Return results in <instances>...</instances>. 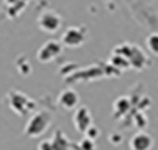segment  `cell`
Instances as JSON below:
<instances>
[{"label":"cell","mask_w":158,"mask_h":150,"mask_svg":"<svg viewBox=\"0 0 158 150\" xmlns=\"http://www.w3.org/2000/svg\"><path fill=\"white\" fill-rule=\"evenodd\" d=\"M6 103L9 106V109L17 113L19 116H25L28 113H31L32 110H35L37 104L35 101L31 100L28 95L19 92V91H9L6 95Z\"/></svg>","instance_id":"cell-2"},{"label":"cell","mask_w":158,"mask_h":150,"mask_svg":"<svg viewBox=\"0 0 158 150\" xmlns=\"http://www.w3.org/2000/svg\"><path fill=\"white\" fill-rule=\"evenodd\" d=\"M51 123H52V115L48 110H39L31 115V118L25 126L23 133L29 138H39L49 129Z\"/></svg>","instance_id":"cell-1"},{"label":"cell","mask_w":158,"mask_h":150,"mask_svg":"<svg viewBox=\"0 0 158 150\" xmlns=\"http://www.w3.org/2000/svg\"><path fill=\"white\" fill-rule=\"evenodd\" d=\"M72 123H74V127L75 130H78L80 133H86L88 129L92 124V115H91V110L86 107V106H80L77 107V110L74 112V116H72Z\"/></svg>","instance_id":"cell-6"},{"label":"cell","mask_w":158,"mask_h":150,"mask_svg":"<svg viewBox=\"0 0 158 150\" xmlns=\"http://www.w3.org/2000/svg\"><path fill=\"white\" fill-rule=\"evenodd\" d=\"M61 48H63V43L58 42V40H48L40 49L37 52V60L40 63H49L54 61L60 54H61Z\"/></svg>","instance_id":"cell-5"},{"label":"cell","mask_w":158,"mask_h":150,"mask_svg":"<svg viewBox=\"0 0 158 150\" xmlns=\"http://www.w3.org/2000/svg\"><path fill=\"white\" fill-rule=\"evenodd\" d=\"M127 60H129L131 66H132L134 69H138V71L144 69V67L149 64V58H148V55L143 52L141 48H138V46H132V51H131Z\"/></svg>","instance_id":"cell-9"},{"label":"cell","mask_w":158,"mask_h":150,"mask_svg":"<svg viewBox=\"0 0 158 150\" xmlns=\"http://www.w3.org/2000/svg\"><path fill=\"white\" fill-rule=\"evenodd\" d=\"M37 25H39V28H40L43 32L54 34V32H57V31L61 28L63 18H61V15H60L58 12H55L52 9H46V11H43V12L39 15Z\"/></svg>","instance_id":"cell-3"},{"label":"cell","mask_w":158,"mask_h":150,"mask_svg":"<svg viewBox=\"0 0 158 150\" xmlns=\"http://www.w3.org/2000/svg\"><path fill=\"white\" fill-rule=\"evenodd\" d=\"M88 37V31L85 26H69L61 34V43L66 48H78L85 43Z\"/></svg>","instance_id":"cell-4"},{"label":"cell","mask_w":158,"mask_h":150,"mask_svg":"<svg viewBox=\"0 0 158 150\" xmlns=\"http://www.w3.org/2000/svg\"><path fill=\"white\" fill-rule=\"evenodd\" d=\"M129 147L131 150H151L154 147V138L148 132H138L131 138Z\"/></svg>","instance_id":"cell-7"},{"label":"cell","mask_w":158,"mask_h":150,"mask_svg":"<svg viewBox=\"0 0 158 150\" xmlns=\"http://www.w3.org/2000/svg\"><path fill=\"white\" fill-rule=\"evenodd\" d=\"M37 150H54V146H52V141L51 140H45L39 144Z\"/></svg>","instance_id":"cell-15"},{"label":"cell","mask_w":158,"mask_h":150,"mask_svg":"<svg viewBox=\"0 0 158 150\" xmlns=\"http://www.w3.org/2000/svg\"><path fill=\"white\" fill-rule=\"evenodd\" d=\"M129 107H131V103H129V100H127L126 97L118 98V100L115 101V104H114V109H115V116L124 115V113L129 110Z\"/></svg>","instance_id":"cell-11"},{"label":"cell","mask_w":158,"mask_h":150,"mask_svg":"<svg viewBox=\"0 0 158 150\" xmlns=\"http://www.w3.org/2000/svg\"><path fill=\"white\" fill-rule=\"evenodd\" d=\"M51 141H52L54 150H71V147H72V143L68 140V136L60 129H57L54 132V136Z\"/></svg>","instance_id":"cell-10"},{"label":"cell","mask_w":158,"mask_h":150,"mask_svg":"<svg viewBox=\"0 0 158 150\" xmlns=\"http://www.w3.org/2000/svg\"><path fill=\"white\" fill-rule=\"evenodd\" d=\"M78 150H95V144H94V140L91 138H85L80 144H78Z\"/></svg>","instance_id":"cell-13"},{"label":"cell","mask_w":158,"mask_h":150,"mask_svg":"<svg viewBox=\"0 0 158 150\" xmlns=\"http://www.w3.org/2000/svg\"><path fill=\"white\" fill-rule=\"evenodd\" d=\"M135 121H137V126L140 129H144L148 126V118H146V115L143 112H140L138 115H135Z\"/></svg>","instance_id":"cell-14"},{"label":"cell","mask_w":158,"mask_h":150,"mask_svg":"<svg viewBox=\"0 0 158 150\" xmlns=\"http://www.w3.org/2000/svg\"><path fill=\"white\" fill-rule=\"evenodd\" d=\"M109 141H110L112 144H120L123 140H121V135H120V133H110V136H109Z\"/></svg>","instance_id":"cell-17"},{"label":"cell","mask_w":158,"mask_h":150,"mask_svg":"<svg viewBox=\"0 0 158 150\" xmlns=\"http://www.w3.org/2000/svg\"><path fill=\"white\" fill-rule=\"evenodd\" d=\"M57 101H58V106H60V107H63V109H66V110H72V109H75V107L78 106L80 95H78L74 89H66V91L60 92Z\"/></svg>","instance_id":"cell-8"},{"label":"cell","mask_w":158,"mask_h":150,"mask_svg":"<svg viewBox=\"0 0 158 150\" xmlns=\"http://www.w3.org/2000/svg\"><path fill=\"white\" fill-rule=\"evenodd\" d=\"M146 45H148V49L151 51L154 55H158V32H154V34L148 35Z\"/></svg>","instance_id":"cell-12"},{"label":"cell","mask_w":158,"mask_h":150,"mask_svg":"<svg viewBox=\"0 0 158 150\" xmlns=\"http://www.w3.org/2000/svg\"><path fill=\"white\" fill-rule=\"evenodd\" d=\"M88 138H91V140H95L97 136H98V129L95 127V126H91L89 129H88V132L85 133Z\"/></svg>","instance_id":"cell-16"}]
</instances>
